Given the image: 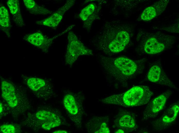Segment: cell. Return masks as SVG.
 <instances>
[{"mask_svg": "<svg viewBox=\"0 0 179 133\" xmlns=\"http://www.w3.org/2000/svg\"><path fill=\"white\" fill-rule=\"evenodd\" d=\"M101 32L95 40V46L106 53L112 54L124 50L130 42L133 29L119 21H111L105 24Z\"/></svg>", "mask_w": 179, "mask_h": 133, "instance_id": "obj_1", "label": "cell"}, {"mask_svg": "<svg viewBox=\"0 0 179 133\" xmlns=\"http://www.w3.org/2000/svg\"><path fill=\"white\" fill-rule=\"evenodd\" d=\"M145 61V59L134 60L123 56L103 57L101 63L106 74L115 83L126 85L130 79L143 72Z\"/></svg>", "mask_w": 179, "mask_h": 133, "instance_id": "obj_2", "label": "cell"}, {"mask_svg": "<svg viewBox=\"0 0 179 133\" xmlns=\"http://www.w3.org/2000/svg\"><path fill=\"white\" fill-rule=\"evenodd\" d=\"M137 38L139 42L138 50L144 54L154 55L171 48L175 42L173 36L163 33L141 31Z\"/></svg>", "mask_w": 179, "mask_h": 133, "instance_id": "obj_3", "label": "cell"}, {"mask_svg": "<svg viewBox=\"0 0 179 133\" xmlns=\"http://www.w3.org/2000/svg\"><path fill=\"white\" fill-rule=\"evenodd\" d=\"M153 93L148 86H134L123 93L113 95L102 100L103 103L128 107L140 106L148 103Z\"/></svg>", "mask_w": 179, "mask_h": 133, "instance_id": "obj_4", "label": "cell"}, {"mask_svg": "<svg viewBox=\"0 0 179 133\" xmlns=\"http://www.w3.org/2000/svg\"><path fill=\"white\" fill-rule=\"evenodd\" d=\"M83 99L82 94L72 92L66 93L63 99V104L68 116L78 127L81 126L83 120Z\"/></svg>", "mask_w": 179, "mask_h": 133, "instance_id": "obj_5", "label": "cell"}, {"mask_svg": "<svg viewBox=\"0 0 179 133\" xmlns=\"http://www.w3.org/2000/svg\"><path fill=\"white\" fill-rule=\"evenodd\" d=\"M68 42L65 61L69 66H72L80 56L93 54L92 51L85 46L72 31L68 33Z\"/></svg>", "mask_w": 179, "mask_h": 133, "instance_id": "obj_6", "label": "cell"}, {"mask_svg": "<svg viewBox=\"0 0 179 133\" xmlns=\"http://www.w3.org/2000/svg\"><path fill=\"white\" fill-rule=\"evenodd\" d=\"M2 96L12 108L16 107L19 99L24 95V90L6 80L2 79L1 82Z\"/></svg>", "mask_w": 179, "mask_h": 133, "instance_id": "obj_7", "label": "cell"}, {"mask_svg": "<svg viewBox=\"0 0 179 133\" xmlns=\"http://www.w3.org/2000/svg\"><path fill=\"white\" fill-rule=\"evenodd\" d=\"M172 93V91L168 90L150 102L143 112L142 121L156 116L163 109Z\"/></svg>", "mask_w": 179, "mask_h": 133, "instance_id": "obj_8", "label": "cell"}, {"mask_svg": "<svg viewBox=\"0 0 179 133\" xmlns=\"http://www.w3.org/2000/svg\"><path fill=\"white\" fill-rule=\"evenodd\" d=\"M113 124L115 127L121 129L126 133L136 130L138 127L134 114L122 109L119 110L116 115Z\"/></svg>", "mask_w": 179, "mask_h": 133, "instance_id": "obj_9", "label": "cell"}, {"mask_svg": "<svg viewBox=\"0 0 179 133\" xmlns=\"http://www.w3.org/2000/svg\"><path fill=\"white\" fill-rule=\"evenodd\" d=\"M179 110L178 102L171 105L160 117L152 121L151 124L154 129L160 131L168 127L175 120Z\"/></svg>", "mask_w": 179, "mask_h": 133, "instance_id": "obj_10", "label": "cell"}, {"mask_svg": "<svg viewBox=\"0 0 179 133\" xmlns=\"http://www.w3.org/2000/svg\"><path fill=\"white\" fill-rule=\"evenodd\" d=\"M34 117L40 128L46 130H49L58 126L63 122L60 116L52 112L46 110L37 112L35 114Z\"/></svg>", "mask_w": 179, "mask_h": 133, "instance_id": "obj_11", "label": "cell"}, {"mask_svg": "<svg viewBox=\"0 0 179 133\" xmlns=\"http://www.w3.org/2000/svg\"><path fill=\"white\" fill-rule=\"evenodd\" d=\"M24 77L28 87L40 97H47L53 93L52 86L48 81L38 77Z\"/></svg>", "mask_w": 179, "mask_h": 133, "instance_id": "obj_12", "label": "cell"}, {"mask_svg": "<svg viewBox=\"0 0 179 133\" xmlns=\"http://www.w3.org/2000/svg\"><path fill=\"white\" fill-rule=\"evenodd\" d=\"M147 77L148 80L151 82L172 88H176L173 82L167 76L161 65L159 63H156L150 67Z\"/></svg>", "mask_w": 179, "mask_h": 133, "instance_id": "obj_13", "label": "cell"}, {"mask_svg": "<svg viewBox=\"0 0 179 133\" xmlns=\"http://www.w3.org/2000/svg\"><path fill=\"white\" fill-rule=\"evenodd\" d=\"M68 31L69 29L66 28L59 34L51 38H47L40 32H36L26 36L24 39L30 44L41 49L43 51L47 52L54 39Z\"/></svg>", "mask_w": 179, "mask_h": 133, "instance_id": "obj_14", "label": "cell"}, {"mask_svg": "<svg viewBox=\"0 0 179 133\" xmlns=\"http://www.w3.org/2000/svg\"><path fill=\"white\" fill-rule=\"evenodd\" d=\"M109 118L108 116H95L91 118L85 125L89 133H110Z\"/></svg>", "mask_w": 179, "mask_h": 133, "instance_id": "obj_15", "label": "cell"}, {"mask_svg": "<svg viewBox=\"0 0 179 133\" xmlns=\"http://www.w3.org/2000/svg\"><path fill=\"white\" fill-rule=\"evenodd\" d=\"M74 0H67L65 4L49 17L39 22L40 25L51 27L57 26L61 21L66 12L75 3Z\"/></svg>", "mask_w": 179, "mask_h": 133, "instance_id": "obj_16", "label": "cell"}, {"mask_svg": "<svg viewBox=\"0 0 179 133\" xmlns=\"http://www.w3.org/2000/svg\"><path fill=\"white\" fill-rule=\"evenodd\" d=\"M169 1V0L159 1L148 7L140 15V19L149 21L159 16L165 10Z\"/></svg>", "mask_w": 179, "mask_h": 133, "instance_id": "obj_17", "label": "cell"}, {"mask_svg": "<svg viewBox=\"0 0 179 133\" xmlns=\"http://www.w3.org/2000/svg\"><path fill=\"white\" fill-rule=\"evenodd\" d=\"M24 4L31 14L45 15L51 13V11L36 4L33 0H24Z\"/></svg>", "mask_w": 179, "mask_h": 133, "instance_id": "obj_18", "label": "cell"}, {"mask_svg": "<svg viewBox=\"0 0 179 133\" xmlns=\"http://www.w3.org/2000/svg\"><path fill=\"white\" fill-rule=\"evenodd\" d=\"M97 8L96 5L94 3L88 4L80 12L79 16L81 19L84 22L86 21L95 12Z\"/></svg>", "mask_w": 179, "mask_h": 133, "instance_id": "obj_19", "label": "cell"}, {"mask_svg": "<svg viewBox=\"0 0 179 133\" xmlns=\"http://www.w3.org/2000/svg\"><path fill=\"white\" fill-rule=\"evenodd\" d=\"M9 13L7 9L4 6L0 8V24L2 27H7L9 26Z\"/></svg>", "mask_w": 179, "mask_h": 133, "instance_id": "obj_20", "label": "cell"}, {"mask_svg": "<svg viewBox=\"0 0 179 133\" xmlns=\"http://www.w3.org/2000/svg\"><path fill=\"white\" fill-rule=\"evenodd\" d=\"M7 4L11 13L15 17H18L17 15H20V13L19 1L17 0H9Z\"/></svg>", "mask_w": 179, "mask_h": 133, "instance_id": "obj_21", "label": "cell"}, {"mask_svg": "<svg viewBox=\"0 0 179 133\" xmlns=\"http://www.w3.org/2000/svg\"><path fill=\"white\" fill-rule=\"evenodd\" d=\"M0 130L3 133H14L16 132L15 127L11 124L4 125L0 126Z\"/></svg>", "mask_w": 179, "mask_h": 133, "instance_id": "obj_22", "label": "cell"}, {"mask_svg": "<svg viewBox=\"0 0 179 133\" xmlns=\"http://www.w3.org/2000/svg\"><path fill=\"white\" fill-rule=\"evenodd\" d=\"M52 133H67V131L64 130H58L53 131Z\"/></svg>", "mask_w": 179, "mask_h": 133, "instance_id": "obj_23", "label": "cell"}, {"mask_svg": "<svg viewBox=\"0 0 179 133\" xmlns=\"http://www.w3.org/2000/svg\"><path fill=\"white\" fill-rule=\"evenodd\" d=\"M115 133H125L124 131L122 130L121 129H118L115 131Z\"/></svg>", "mask_w": 179, "mask_h": 133, "instance_id": "obj_24", "label": "cell"}, {"mask_svg": "<svg viewBox=\"0 0 179 133\" xmlns=\"http://www.w3.org/2000/svg\"><path fill=\"white\" fill-rule=\"evenodd\" d=\"M0 113H1L3 111V107L2 105V103L0 102Z\"/></svg>", "mask_w": 179, "mask_h": 133, "instance_id": "obj_25", "label": "cell"}]
</instances>
